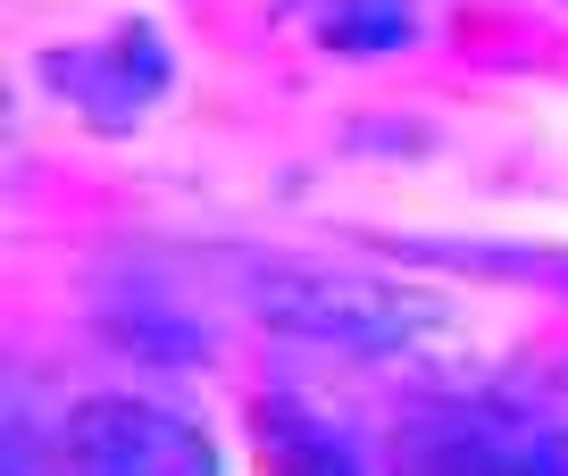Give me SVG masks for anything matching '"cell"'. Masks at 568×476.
Segmentation results:
<instances>
[{
  "instance_id": "cell-5",
  "label": "cell",
  "mask_w": 568,
  "mask_h": 476,
  "mask_svg": "<svg viewBox=\"0 0 568 476\" xmlns=\"http://www.w3.org/2000/svg\"><path fill=\"white\" fill-rule=\"evenodd\" d=\"M393 476H535L527 452H501L494 435L468 426H409L393 443Z\"/></svg>"
},
{
  "instance_id": "cell-1",
  "label": "cell",
  "mask_w": 568,
  "mask_h": 476,
  "mask_svg": "<svg viewBox=\"0 0 568 476\" xmlns=\"http://www.w3.org/2000/svg\"><path fill=\"white\" fill-rule=\"evenodd\" d=\"M59 476H217V452L193 418L134 393H92L59 426Z\"/></svg>"
},
{
  "instance_id": "cell-4",
  "label": "cell",
  "mask_w": 568,
  "mask_h": 476,
  "mask_svg": "<svg viewBox=\"0 0 568 476\" xmlns=\"http://www.w3.org/2000/svg\"><path fill=\"white\" fill-rule=\"evenodd\" d=\"M302 18L335 59H393V51H409V34H418L409 0H310Z\"/></svg>"
},
{
  "instance_id": "cell-3",
  "label": "cell",
  "mask_w": 568,
  "mask_h": 476,
  "mask_svg": "<svg viewBox=\"0 0 568 476\" xmlns=\"http://www.w3.org/2000/svg\"><path fill=\"white\" fill-rule=\"evenodd\" d=\"M51 84L84 109L92 125H125L134 109H151L168 92V51L151 26H125L118 42H92V51L51 59Z\"/></svg>"
},
{
  "instance_id": "cell-6",
  "label": "cell",
  "mask_w": 568,
  "mask_h": 476,
  "mask_svg": "<svg viewBox=\"0 0 568 476\" xmlns=\"http://www.w3.org/2000/svg\"><path fill=\"white\" fill-rule=\"evenodd\" d=\"M267 459H276V476H359V459L293 409H267Z\"/></svg>"
},
{
  "instance_id": "cell-2",
  "label": "cell",
  "mask_w": 568,
  "mask_h": 476,
  "mask_svg": "<svg viewBox=\"0 0 568 476\" xmlns=\"http://www.w3.org/2000/svg\"><path fill=\"white\" fill-rule=\"evenodd\" d=\"M260 310L276 317L284 335H318V343H352V352H376V343H402L426 326V301L385 293V284L359 276H318V267H276L260 276Z\"/></svg>"
},
{
  "instance_id": "cell-7",
  "label": "cell",
  "mask_w": 568,
  "mask_h": 476,
  "mask_svg": "<svg viewBox=\"0 0 568 476\" xmlns=\"http://www.w3.org/2000/svg\"><path fill=\"white\" fill-rule=\"evenodd\" d=\"M527 468H535V476H568V435L535 443V452H527Z\"/></svg>"
}]
</instances>
